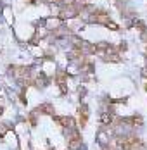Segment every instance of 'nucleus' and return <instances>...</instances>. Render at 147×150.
Masks as SVG:
<instances>
[{"instance_id":"nucleus-4","label":"nucleus","mask_w":147,"mask_h":150,"mask_svg":"<svg viewBox=\"0 0 147 150\" xmlns=\"http://www.w3.org/2000/svg\"><path fill=\"white\" fill-rule=\"evenodd\" d=\"M104 150H106V149H104Z\"/></svg>"},{"instance_id":"nucleus-1","label":"nucleus","mask_w":147,"mask_h":150,"mask_svg":"<svg viewBox=\"0 0 147 150\" xmlns=\"http://www.w3.org/2000/svg\"><path fill=\"white\" fill-rule=\"evenodd\" d=\"M88 107L87 104H81L80 107H78V121H76V126L78 128H85L88 122Z\"/></svg>"},{"instance_id":"nucleus-2","label":"nucleus","mask_w":147,"mask_h":150,"mask_svg":"<svg viewBox=\"0 0 147 150\" xmlns=\"http://www.w3.org/2000/svg\"><path fill=\"white\" fill-rule=\"evenodd\" d=\"M36 114H47V116H54V107H52V104H42L36 107V110H35Z\"/></svg>"},{"instance_id":"nucleus-3","label":"nucleus","mask_w":147,"mask_h":150,"mask_svg":"<svg viewBox=\"0 0 147 150\" xmlns=\"http://www.w3.org/2000/svg\"><path fill=\"white\" fill-rule=\"evenodd\" d=\"M61 24H62V19L61 17H50L49 21H47V30H59L61 28Z\"/></svg>"}]
</instances>
